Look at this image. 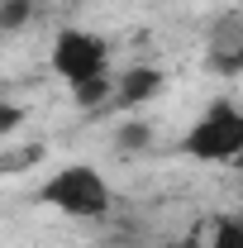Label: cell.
I'll return each mask as SVG.
<instances>
[{
	"instance_id": "obj_5",
	"label": "cell",
	"mask_w": 243,
	"mask_h": 248,
	"mask_svg": "<svg viewBox=\"0 0 243 248\" xmlns=\"http://www.w3.org/2000/svg\"><path fill=\"white\" fill-rule=\"evenodd\" d=\"M120 81H110V77H91V81H81V86H72V100L81 105V110H95L100 100H110Z\"/></svg>"
},
{
	"instance_id": "obj_6",
	"label": "cell",
	"mask_w": 243,
	"mask_h": 248,
	"mask_svg": "<svg viewBox=\"0 0 243 248\" xmlns=\"http://www.w3.org/2000/svg\"><path fill=\"white\" fill-rule=\"evenodd\" d=\"M115 143H120L124 153H143V148L152 143V124H138V120L120 124V134H115Z\"/></svg>"
},
{
	"instance_id": "obj_2",
	"label": "cell",
	"mask_w": 243,
	"mask_h": 248,
	"mask_svg": "<svg viewBox=\"0 0 243 248\" xmlns=\"http://www.w3.org/2000/svg\"><path fill=\"white\" fill-rule=\"evenodd\" d=\"M182 148L196 162H234V157H243V105L214 100L210 110L191 124Z\"/></svg>"
},
{
	"instance_id": "obj_8",
	"label": "cell",
	"mask_w": 243,
	"mask_h": 248,
	"mask_svg": "<svg viewBox=\"0 0 243 248\" xmlns=\"http://www.w3.org/2000/svg\"><path fill=\"white\" fill-rule=\"evenodd\" d=\"M24 19H29V0H5V5H0V29L15 33Z\"/></svg>"
},
{
	"instance_id": "obj_1",
	"label": "cell",
	"mask_w": 243,
	"mask_h": 248,
	"mask_svg": "<svg viewBox=\"0 0 243 248\" xmlns=\"http://www.w3.org/2000/svg\"><path fill=\"white\" fill-rule=\"evenodd\" d=\"M38 201L53 205L58 215H72V219H100L110 210V186H105V177L95 167L72 162V167H58L38 186Z\"/></svg>"
},
{
	"instance_id": "obj_11",
	"label": "cell",
	"mask_w": 243,
	"mask_h": 248,
	"mask_svg": "<svg viewBox=\"0 0 243 248\" xmlns=\"http://www.w3.org/2000/svg\"><path fill=\"white\" fill-rule=\"evenodd\" d=\"M172 248H200V244H196V239H177Z\"/></svg>"
},
{
	"instance_id": "obj_7",
	"label": "cell",
	"mask_w": 243,
	"mask_h": 248,
	"mask_svg": "<svg viewBox=\"0 0 243 248\" xmlns=\"http://www.w3.org/2000/svg\"><path fill=\"white\" fill-rule=\"evenodd\" d=\"M210 248H243V219H214L210 229Z\"/></svg>"
},
{
	"instance_id": "obj_9",
	"label": "cell",
	"mask_w": 243,
	"mask_h": 248,
	"mask_svg": "<svg viewBox=\"0 0 243 248\" xmlns=\"http://www.w3.org/2000/svg\"><path fill=\"white\" fill-rule=\"evenodd\" d=\"M19 120H24V110H19L15 100H5V105H0V134H15Z\"/></svg>"
},
{
	"instance_id": "obj_3",
	"label": "cell",
	"mask_w": 243,
	"mask_h": 248,
	"mask_svg": "<svg viewBox=\"0 0 243 248\" xmlns=\"http://www.w3.org/2000/svg\"><path fill=\"white\" fill-rule=\"evenodd\" d=\"M110 67V43L91 29H62L53 38V72L67 86H81L91 77H105Z\"/></svg>"
},
{
	"instance_id": "obj_10",
	"label": "cell",
	"mask_w": 243,
	"mask_h": 248,
	"mask_svg": "<svg viewBox=\"0 0 243 248\" xmlns=\"http://www.w3.org/2000/svg\"><path fill=\"white\" fill-rule=\"evenodd\" d=\"M33 157L43 162V148H24V153H10V157H5V172H24Z\"/></svg>"
},
{
	"instance_id": "obj_4",
	"label": "cell",
	"mask_w": 243,
	"mask_h": 248,
	"mask_svg": "<svg viewBox=\"0 0 243 248\" xmlns=\"http://www.w3.org/2000/svg\"><path fill=\"white\" fill-rule=\"evenodd\" d=\"M162 86H167V72L162 67H129L120 77V86H115V95L124 105H148V100L162 95Z\"/></svg>"
}]
</instances>
